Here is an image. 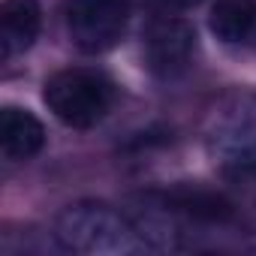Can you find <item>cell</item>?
<instances>
[{"label":"cell","mask_w":256,"mask_h":256,"mask_svg":"<svg viewBox=\"0 0 256 256\" xmlns=\"http://www.w3.org/2000/svg\"><path fill=\"white\" fill-rule=\"evenodd\" d=\"M54 241L66 253L78 256H133L151 250L139 220L106 202H72L54 217Z\"/></svg>","instance_id":"cell-1"},{"label":"cell","mask_w":256,"mask_h":256,"mask_svg":"<svg viewBox=\"0 0 256 256\" xmlns=\"http://www.w3.org/2000/svg\"><path fill=\"white\" fill-rule=\"evenodd\" d=\"M42 102L64 126L90 130L114 106V82L90 66H66L46 78Z\"/></svg>","instance_id":"cell-2"},{"label":"cell","mask_w":256,"mask_h":256,"mask_svg":"<svg viewBox=\"0 0 256 256\" xmlns=\"http://www.w3.org/2000/svg\"><path fill=\"white\" fill-rule=\"evenodd\" d=\"M130 0H66L64 6L66 36L84 54L112 52L130 28Z\"/></svg>","instance_id":"cell-3"},{"label":"cell","mask_w":256,"mask_h":256,"mask_svg":"<svg viewBox=\"0 0 256 256\" xmlns=\"http://www.w3.org/2000/svg\"><path fill=\"white\" fill-rule=\"evenodd\" d=\"M196 48H199V40H196V30L187 18L181 16H157L145 24V34H142V58H145V66L154 78L160 82H172V78H181L193 60H196Z\"/></svg>","instance_id":"cell-4"},{"label":"cell","mask_w":256,"mask_h":256,"mask_svg":"<svg viewBox=\"0 0 256 256\" xmlns=\"http://www.w3.org/2000/svg\"><path fill=\"white\" fill-rule=\"evenodd\" d=\"M42 148H46L42 120L22 106H4V112H0V154H4V160L28 163Z\"/></svg>","instance_id":"cell-5"},{"label":"cell","mask_w":256,"mask_h":256,"mask_svg":"<svg viewBox=\"0 0 256 256\" xmlns=\"http://www.w3.org/2000/svg\"><path fill=\"white\" fill-rule=\"evenodd\" d=\"M42 30L40 0H4L0 4V58L10 60L28 52Z\"/></svg>","instance_id":"cell-6"},{"label":"cell","mask_w":256,"mask_h":256,"mask_svg":"<svg viewBox=\"0 0 256 256\" xmlns=\"http://www.w3.org/2000/svg\"><path fill=\"white\" fill-rule=\"evenodd\" d=\"M208 30L223 46H247L256 36V0H214Z\"/></svg>","instance_id":"cell-7"},{"label":"cell","mask_w":256,"mask_h":256,"mask_svg":"<svg viewBox=\"0 0 256 256\" xmlns=\"http://www.w3.org/2000/svg\"><path fill=\"white\" fill-rule=\"evenodd\" d=\"M214 154L220 169L229 178H238V181L256 178V133L247 130V126L223 130L214 142Z\"/></svg>","instance_id":"cell-8"},{"label":"cell","mask_w":256,"mask_h":256,"mask_svg":"<svg viewBox=\"0 0 256 256\" xmlns=\"http://www.w3.org/2000/svg\"><path fill=\"white\" fill-rule=\"evenodd\" d=\"M160 208L163 211H175V214H187L196 220H226L232 214V205L211 193V190H190V187H178L160 196Z\"/></svg>","instance_id":"cell-9"},{"label":"cell","mask_w":256,"mask_h":256,"mask_svg":"<svg viewBox=\"0 0 256 256\" xmlns=\"http://www.w3.org/2000/svg\"><path fill=\"white\" fill-rule=\"evenodd\" d=\"M151 4H157V6L166 10V12H181V10H193V6H199L202 0H151Z\"/></svg>","instance_id":"cell-10"}]
</instances>
